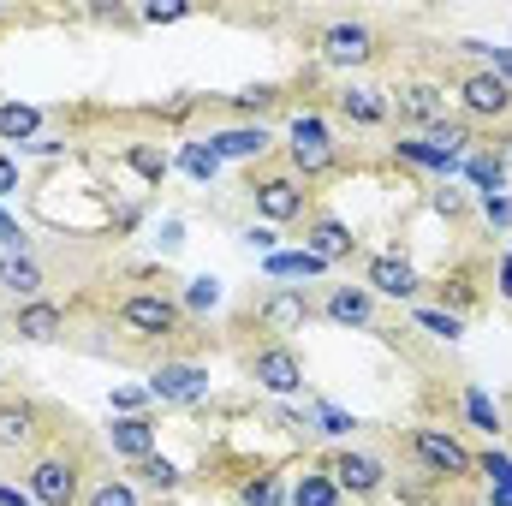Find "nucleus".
Listing matches in <instances>:
<instances>
[{
  "label": "nucleus",
  "instance_id": "obj_10",
  "mask_svg": "<svg viewBox=\"0 0 512 506\" xmlns=\"http://www.w3.org/2000/svg\"><path fill=\"white\" fill-rule=\"evenodd\" d=\"M256 322H262V334H298V328L310 322V304H304L298 286H274V292L256 304Z\"/></svg>",
  "mask_w": 512,
  "mask_h": 506
},
{
  "label": "nucleus",
  "instance_id": "obj_22",
  "mask_svg": "<svg viewBox=\"0 0 512 506\" xmlns=\"http://www.w3.org/2000/svg\"><path fill=\"white\" fill-rule=\"evenodd\" d=\"M393 155H399V161H411V167H429V173H459V167H465V161L441 155L429 137H399V143H393Z\"/></svg>",
  "mask_w": 512,
  "mask_h": 506
},
{
  "label": "nucleus",
  "instance_id": "obj_36",
  "mask_svg": "<svg viewBox=\"0 0 512 506\" xmlns=\"http://www.w3.org/2000/svg\"><path fill=\"white\" fill-rule=\"evenodd\" d=\"M245 506H280V483H274V477H256V483H245Z\"/></svg>",
  "mask_w": 512,
  "mask_h": 506
},
{
  "label": "nucleus",
  "instance_id": "obj_32",
  "mask_svg": "<svg viewBox=\"0 0 512 506\" xmlns=\"http://www.w3.org/2000/svg\"><path fill=\"white\" fill-rule=\"evenodd\" d=\"M215 304H221V280H215V274H197V280L185 286V310L203 316V310H215Z\"/></svg>",
  "mask_w": 512,
  "mask_h": 506
},
{
  "label": "nucleus",
  "instance_id": "obj_7",
  "mask_svg": "<svg viewBox=\"0 0 512 506\" xmlns=\"http://www.w3.org/2000/svg\"><path fill=\"white\" fill-rule=\"evenodd\" d=\"M143 393L161 399V405H197V399L209 393V370H203V364H161Z\"/></svg>",
  "mask_w": 512,
  "mask_h": 506
},
{
  "label": "nucleus",
  "instance_id": "obj_17",
  "mask_svg": "<svg viewBox=\"0 0 512 506\" xmlns=\"http://www.w3.org/2000/svg\"><path fill=\"white\" fill-rule=\"evenodd\" d=\"M268 143H274V137H268L262 126H233V131H215V137H209V149H215L221 161H251V155H268Z\"/></svg>",
  "mask_w": 512,
  "mask_h": 506
},
{
  "label": "nucleus",
  "instance_id": "obj_33",
  "mask_svg": "<svg viewBox=\"0 0 512 506\" xmlns=\"http://www.w3.org/2000/svg\"><path fill=\"white\" fill-rule=\"evenodd\" d=\"M417 328H429V334H441V340H459V334H465V322H459L453 310H429V304L417 310Z\"/></svg>",
  "mask_w": 512,
  "mask_h": 506
},
{
  "label": "nucleus",
  "instance_id": "obj_41",
  "mask_svg": "<svg viewBox=\"0 0 512 506\" xmlns=\"http://www.w3.org/2000/svg\"><path fill=\"white\" fill-rule=\"evenodd\" d=\"M185 12H191V6H143L149 24H173V18H185Z\"/></svg>",
  "mask_w": 512,
  "mask_h": 506
},
{
  "label": "nucleus",
  "instance_id": "obj_12",
  "mask_svg": "<svg viewBox=\"0 0 512 506\" xmlns=\"http://www.w3.org/2000/svg\"><path fill=\"white\" fill-rule=\"evenodd\" d=\"M370 292H382V298H411L417 292V268L405 262L399 251H387V256H370Z\"/></svg>",
  "mask_w": 512,
  "mask_h": 506
},
{
  "label": "nucleus",
  "instance_id": "obj_18",
  "mask_svg": "<svg viewBox=\"0 0 512 506\" xmlns=\"http://www.w3.org/2000/svg\"><path fill=\"white\" fill-rule=\"evenodd\" d=\"M30 441H36V405L6 399V405H0V453H18V447H30Z\"/></svg>",
  "mask_w": 512,
  "mask_h": 506
},
{
  "label": "nucleus",
  "instance_id": "obj_30",
  "mask_svg": "<svg viewBox=\"0 0 512 506\" xmlns=\"http://www.w3.org/2000/svg\"><path fill=\"white\" fill-rule=\"evenodd\" d=\"M137 477H143V483H149L155 495H173V489H179V471H173V465H167L161 453H149V459L137 465Z\"/></svg>",
  "mask_w": 512,
  "mask_h": 506
},
{
  "label": "nucleus",
  "instance_id": "obj_28",
  "mask_svg": "<svg viewBox=\"0 0 512 506\" xmlns=\"http://www.w3.org/2000/svg\"><path fill=\"white\" fill-rule=\"evenodd\" d=\"M429 143H435L441 155H453V161H465V155H471V131L459 126V120H441V126H429Z\"/></svg>",
  "mask_w": 512,
  "mask_h": 506
},
{
  "label": "nucleus",
  "instance_id": "obj_3",
  "mask_svg": "<svg viewBox=\"0 0 512 506\" xmlns=\"http://www.w3.org/2000/svg\"><path fill=\"white\" fill-rule=\"evenodd\" d=\"M251 381L262 393H274V399H292L304 387V364H298V352L286 340H274V346H262L251 358Z\"/></svg>",
  "mask_w": 512,
  "mask_h": 506
},
{
  "label": "nucleus",
  "instance_id": "obj_13",
  "mask_svg": "<svg viewBox=\"0 0 512 506\" xmlns=\"http://www.w3.org/2000/svg\"><path fill=\"white\" fill-rule=\"evenodd\" d=\"M328 316L340 328H370L376 322V292L370 286H334L328 292Z\"/></svg>",
  "mask_w": 512,
  "mask_h": 506
},
{
  "label": "nucleus",
  "instance_id": "obj_37",
  "mask_svg": "<svg viewBox=\"0 0 512 506\" xmlns=\"http://www.w3.org/2000/svg\"><path fill=\"white\" fill-rule=\"evenodd\" d=\"M233 102H239L245 114H262V108H274V102H280V90H274V84H256V90H245V96H233Z\"/></svg>",
  "mask_w": 512,
  "mask_h": 506
},
{
  "label": "nucleus",
  "instance_id": "obj_14",
  "mask_svg": "<svg viewBox=\"0 0 512 506\" xmlns=\"http://www.w3.org/2000/svg\"><path fill=\"white\" fill-rule=\"evenodd\" d=\"M60 328H66L60 304H48V298H30V304H18V340H30V346H48V340H60Z\"/></svg>",
  "mask_w": 512,
  "mask_h": 506
},
{
  "label": "nucleus",
  "instance_id": "obj_24",
  "mask_svg": "<svg viewBox=\"0 0 512 506\" xmlns=\"http://www.w3.org/2000/svg\"><path fill=\"white\" fill-rule=\"evenodd\" d=\"M36 131H42V108H30V102H0V137H6V143H36Z\"/></svg>",
  "mask_w": 512,
  "mask_h": 506
},
{
  "label": "nucleus",
  "instance_id": "obj_40",
  "mask_svg": "<svg viewBox=\"0 0 512 506\" xmlns=\"http://www.w3.org/2000/svg\"><path fill=\"white\" fill-rule=\"evenodd\" d=\"M483 215H489L495 227H512V203L507 197H483Z\"/></svg>",
  "mask_w": 512,
  "mask_h": 506
},
{
  "label": "nucleus",
  "instance_id": "obj_26",
  "mask_svg": "<svg viewBox=\"0 0 512 506\" xmlns=\"http://www.w3.org/2000/svg\"><path fill=\"white\" fill-rule=\"evenodd\" d=\"M292 506H340V489H334V477H328V471H310V477H298V489H292Z\"/></svg>",
  "mask_w": 512,
  "mask_h": 506
},
{
  "label": "nucleus",
  "instance_id": "obj_15",
  "mask_svg": "<svg viewBox=\"0 0 512 506\" xmlns=\"http://www.w3.org/2000/svg\"><path fill=\"white\" fill-rule=\"evenodd\" d=\"M393 102H399V114L417 120V126H441V120H447V90H435V84H405Z\"/></svg>",
  "mask_w": 512,
  "mask_h": 506
},
{
  "label": "nucleus",
  "instance_id": "obj_11",
  "mask_svg": "<svg viewBox=\"0 0 512 506\" xmlns=\"http://www.w3.org/2000/svg\"><path fill=\"white\" fill-rule=\"evenodd\" d=\"M328 477H334V489H346V495H376V489L387 483V465L376 459V453H352V447H346V453L334 459Z\"/></svg>",
  "mask_w": 512,
  "mask_h": 506
},
{
  "label": "nucleus",
  "instance_id": "obj_19",
  "mask_svg": "<svg viewBox=\"0 0 512 506\" xmlns=\"http://www.w3.org/2000/svg\"><path fill=\"white\" fill-rule=\"evenodd\" d=\"M304 251L322 256V262H346V256L358 251V239H352V227H346V221H316V227H310V239H304Z\"/></svg>",
  "mask_w": 512,
  "mask_h": 506
},
{
  "label": "nucleus",
  "instance_id": "obj_6",
  "mask_svg": "<svg viewBox=\"0 0 512 506\" xmlns=\"http://www.w3.org/2000/svg\"><path fill=\"white\" fill-rule=\"evenodd\" d=\"M322 60L328 66H370L376 60V30L370 24H352V18L328 24L322 30Z\"/></svg>",
  "mask_w": 512,
  "mask_h": 506
},
{
  "label": "nucleus",
  "instance_id": "obj_5",
  "mask_svg": "<svg viewBox=\"0 0 512 506\" xmlns=\"http://www.w3.org/2000/svg\"><path fill=\"white\" fill-rule=\"evenodd\" d=\"M120 322H126L131 334H173L185 322V304H173L161 292H131L126 304H120Z\"/></svg>",
  "mask_w": 512,
  "mask_h": 506
},
{
  "label": "nucleus",
  "instance_id": "obj_25",
  "mask_svg": "<svg viewBox=\"0 0 512 506\" xmlns=\"http://www.w3.org/2000/svg\"><path fill=\"white\" fill-rule=\"evenodd\" d=\"M268 274L274 280H304V274H328V262L310 251H274L268 256Z\"/></svg>",
  "mask_w": 512,
  "mask_h": 506
},
{
  "label": "nucleus",
  "instance_id": "obj_23",
  "mask_svg": "<svg viewBox=\"0 0 512 506\" xmlns=\"http://www.w3.org/2000/svg\"><path fill=\"white\" fill-rule=\"evenodd\" d=\"M0 286H6L12 298H24V304H30V298L42 292V268H36L30 256H0Z\"/></svg>",
  "mask_w": 512,
  "mask_h": 506
},
{
  "label": "nucleus",
  "instance_id": "obj_39",
  "mask_svg": "<svg viewBox=\"0 0 512 506\" xmlns=\"http://www.w3.org/2000/svg\"><path fill=\"white\" fill-rule=\"evenodd\" d=\"M0 251H6V256H24V227H18L6 209H0Z\"/></svg>",
  "mask_w": 512,
  "mask_h": 506
},
{
  "label": "nucleus",
  "instance_id": "obj_8",
  "mask_svg": "<svg viewBox=\"0 0 512 506\" xmlns=\"http://www.w3.org/2000/svg\"><path fill=\"white\" fill-rule=\"evenodd\" d=\"M459 102H465V114H477V120H507L512 114V84L495 78V72H471V78L459 84Z\"/></svg>",
  "mask_w": 512,
  "mask_h": 506
},
{
  "label": "nucleus",
  "instance_id": "obj_2",
  "mask_svg": "<svg viewBox=\"0 0 512 506\" xmlns=\"http://www.w3.org/2000/svg\"><path fill=\"white\" fill-rule=\"evenodd\" d=\"M24 489H30V501H36V506H72V501H78V459H66V453L36 459Z\"/></svg>",
  "mask_w": 512,
  "mask_h": 506
},
{
  "label": "nucleus",
  "instance_id": "obj_42",
  "mask_svg": "<svg viewBox=\"0 0 512 506\" xmlns=\"http://www.w3.org/2000/svg\"><path fill=\"white\" fill-rule=\"evenodd\" d=\"M435 209L441 215H465V191H435Z\"/></svg>",
  "mask_w": 512,
  "mask_h": 506
},
{
  "label": "nucleus",
  "instance_id": "obj_44",
  "mask_svg": "<svg viewBox=\"0 0 512 506\" xmlns=\"http://www.w3.org/2000/svg\"><path fill=\"white\" fill-rule=\"evenodd\" d=\"M12 191H18V161L0 155V197H12Z\"/></svg>",
  "mask_w": 512,
  "mask_h": 506
},
{
  "label": "nucleus",
  "instance_id": "obj_31",
  "mask_svg": "<svg viewBox=\"0 0 512 506\" xmlns=\"http://www.w3.org/2000/svg\"><path fill=\"white\" fill-rule=\"evenodd\" d=\"M126 167H137L149 185H161V179H167V155H155L149 143H131V149H126Z\"/></svg>",
  "mask_w": 512,
  "mask_h": 506
},
{
  "label": "nucleus",
  "instance_id": "obj_38",
  "mask_svg": "<svg viewBox=\"0 0 512 506\" xmlns=\"http://www.w3.org/2000/svg\"><path fill=\"white\" fill-rule=\"evenodd\" d=\"M90 506H137V495H131V483H102L90 495Z\"/></svg>",
  "mask_w": 512,
  "mask_h": 506
},
{
  "label": "nucleus",
  "instance_id": "obj_29",
  "mask_svg": "<svg viewBox=\"0 0 512 506\" xmlns=\"http://www.w3.org/2000/svg\"><path fill=\"white\" fill-rule=\"evenodd\" d=\"M465 417H471L477 429H489V435H501V411H495V399H489L483 387H465Z\"/></svg>",
  "mask_w": 512,
  "mask_h": 506
},
{
  "label": "nucleus",
  "instance_id": "obj_21",
  "mask_svg": "<svg viewBox=\"0 0 512 506\" xmlns=\"http://www.w3.org/2000/svg\"><path fill=\"white\" fill-rule=\"evenodd\" d=\"M465 173H471V185H477L483 197H507V167H501L495 149H471V155H465Z\"/></svg>",
  "mask_w": 512,
  "mask_h": 506
},
{
  "label": "nucleus",
  "instance_id": "obj_20",
  "mask_svg": "<svg viewBox=\"0 0 512 506\" xmlns=\"http://www.w3.org/2000/svg\"><path fill=\"white\" fill-rule=\"evenodd\" d=\"M340 114H346L352 126H382L387 102H382V90H370V84H346V90H340Z\"/></svg>",
  "mask_w": 512,
  "mask_h": 506
},
{
  "label": "nucleus",
  "instance_id": "obj_43",
  "mask_svg": "<svg viewBox=\"0 0 512 506\" xmlns=\"http://www.w3.org/2000/svg\"><path fill=\"white\" fill-rule=\"evenodd\" d=\"M245 245L262 251V256H274V227H251V233H245Z\"/></svg>",
  "mask_w": 512,
  "mask_h": 506
},
{
  "label": "nucleus",
  "instance_id": "obj_27",
  "mask_svg": "<svg viewBox=\"0 0 512 506\" xmlns=\"http://www.w3.org/2000/svg\"><path fill=\"white\" fill-rule=\"evenodd\" d=\"M179 167H185L197 185H209V179L221 173V155H215L209 143H185V149H179Z\"/></svg>",
  "mask_w": 512,
  "mask_h": 506
},
{
  "label": "nucleus",
  "instance_id": "obj_48",
  "mask_svg": "<svg viewBox=\"0 0 512 506\" xmlns=\"http://www.w3.org/2000/svg\"><path fill=\"white\" fill-rule=\"evenodd\" d=\"M495 155H501V167H512V131L507 137H495Z\"/></svg>",
  "mask_w": 512,
  "mask_h": 506
},
{
  "label": "nucleus",
  "instance_id": "obj_46",
  "mask_svg": "<svg viewBox=\"0 0 512 506\" xmlns=\"http://www.w3.org/2000/svg\"><path fill=\"white\" fill-rule=\"evenodd\" d=\"M114 405H120V411H137V405H143V393H137V387H120V393H114Z\"/></svg>",
  "mask_w": 512,
  "mask_h": 506
},
{
  "label": "nucleus",
  "instance_id": "obj_9",
  "mask_svg": "<svg viewBox=\"0 0 512 506\" xmlns=\"http://www.w3.org/2000/svg\"><path fill=\"white\" fill-rule=\"evenodd\" d=\"M251 197H256V215H262V221H298V215H304V185H298L292 173L256 179Z\"/></svg>",
  "mask_w": 512,
  "mask_h": 506
},
{
  "label": "nucleus",
  "instance_id": "obj_16",
  "mask_svg": "<svg viewBox=\"0 0 512 506\" xmlns=\"http://www.w3.org/2000/svg\"><path fill=\"white\" fill-rule=\"evenodd\" d=\"M108 447H114L120 459H131V465H143V459L155 453V423H149V417H120V423L108 429Z\"/></svg>",
  "mask_w": 512,
  "mask_h": 506
},
{
  "label": "nucleus",
  "instance_id": "obj_34",
  "mask_svg": "<svg viewBox=\"0 0 512 506\" xmlns=\"http://www.w3.org/2000/svg\"><path fill=\"white\" fill-rule=\"evenodd\" d=\"M316 423H322V435H352L358 429V417H346L340 405H316Z\"/></svg>",
  "mask_w": 512,
  "mask_h": 506
},
{
  "label": "nucleus",
  "instance_id": "obj_47",
  "mask_svg": "<svg viewBox=\"0 0 512 506\" xmlns=\"http://www.w3.org/2000/svg\"><path fill=\"white\" fill-rule=\"evenodd\" d=\"M501 298H512V251L501 256Z\"/></svg>",
  "mask_w": 512,
  "mask_h": 506
},
{
  "label": "nucleus",
  "instance_id": "obj_35",
  "mask_svg": "<svg viewBox=\"0 0 512 506\" xmlns=\"http://www.w3.org/2000/svg\"><path fill=\"white\" fill-rule=\"evenodd\" d=\"M465 54H489V60H495L489 72H495V78H507V84H512V48H489V42H465Z\"/></svg>",
  "mask_w": 512,
  "mask_h": 506
},
{
  "label": "nucleus",
  "instance_id": "obj_4",
  "mask_svg": "<svg viewBox=\"0 0 512 506\" xmlns=\"http://www.w3.org/2000/svg\"><path fill=\"white\" fill-rule=\"evenodd\" d=\"M411 453H417L435 477H471V471H477V459H471L447 429H411Z\"/></svg>",
  "mask_w": 512,
  "mask_h": 506
},
{
  "label": "nucleus",
  "instance_id": "obj_45",
  "mask_svg": "<svg viewBox=\"0 0 512 506\" xmlns=\"http://www.w3.org/2000/svg\"><path fill=\"white\" fill-rule=\"evenodd\" d=\"M0 506H36V501H30V489H6L0 483Z\"/></svg>",
  "mask_w": 512,
  "mask_h": 506
},
{
  "label": "nucleus",
  "instance_id": "obj_1",
  "mask_svg": "<svg viewBox=\"0 0 512 506\" xmlns=\"http://www.w3.org/2000/svg\"><path fill=\"white\" fill-rule=\"evenodd\" d=\"M286 137H292V167H298L304 179H316V173H328V167L340 161L334 137H328V126H322L316 114H298V120L286 126Z\"/></svg>",
  "mask_w": 512,
  "mask_h": 506
}]
</instances>
